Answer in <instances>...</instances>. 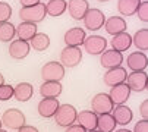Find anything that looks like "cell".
I'll use <instances>...</instances> for the list:
<instances>
[{
	"label": "cell",
	"instance_id": "1",
	"mask_svg": "<svg viewBox=\"0 0 148 132\" xmlns=\"http://www.w3.org/2000/svg\"><path fill=\"white\" fill-rule=\"evenodd\" d=\"M46 16H47V13H46V5L44 3H37L35 6L21 8V10H19V18L22 19V22L38 24V22L44 21Z\"/></svg>",
	"mask_w": 148,
	"mask_h": 132
},
{
	"label": "cell",
	"instance_id": "2",
	"mask_svg": "<svg viewBox=\"0 0 148 132\" xmlns=\"http://www.w3.org/2000/svg\"><path fill=\"white\" fill-rule=\"evenodd\" d=\"M76 115H78V112L72 104H60L53 118L59 126L68 128L76 122Z\"/></svg>",
	"mask_w": 148,
	"mask_h": 132
},
{
	"label": "cell",
	"instance_id": "3",
	"mask_svg": "<svg viewBox=\"0 0 148 132\" xmlns=\"http://www.w3.org/2000/svg\"><path fill=\"white\" fill-rule=\"evenodd\" d=\"M0 122H2L3 126H6L9 129L18 131L19 128H22L27 123V118L19 109H8L2 115V120Z\"/></svg>",
	"mask_w": 148,
	"mask_h": 132
},
{
	"label": "cell",
	"instance_id": "4",
	"mask_svg": "<svg viewBox=\"0 0 148 132\" xmlns=\"http://www.w3.org/2000/svg\"><path fill=\"white\" fill-rule=\"evenodd\" d=\"M41 78L43 81H57L60 82L65 78V68L60 65V62H47L41 68Z\"/></svg>",
	"mask_w": 148,
	"mask_h": 132
},
{
	"label": "cell",
	"instance_id": "5",
	"mask_svg": "<svg viewBox=\"0 0 148 132\" xmlns=\"http://www.w3.org/2000/svg\"><path fill=\"white\" fill-rule=\"evenodd\" d=\"M84 50L91 56H98L104 50H107V40L101 35H90L84 40Z\"/></svg>",
	"mask_w": 148,
	"mask_h": 132
},
{
	"label": "cell",
	"instance_id": "6",
	"mask_svg": "<svg viewBox=\"0 0 148 132\" xmlns=\"http://www.w3.org/2000/svg\"><path fill=\"white\" fill-rule=\"evenodd\" d=\"M113 107H114V104L112 103L109 94H106V93H98L91 100V109H92L91 112H94L97 116L112 113Z\"/></svg>",
	"mask_w": 148,
	"mask_h": 132
},
{
	"label": "cell",
	"instance_id": "7",
	"mask_svg": "<svg viewBox=\"0 0 148 132\" xmlns=\"http://www.w3.org/2000/svg\"><path fill=\"white\" fill-rule=\"evenodd\" d=\"M82 62V49L79 47H65L60 53V65L63 68H75Z\"/></svg>",
	"mask_w": 148,
	"mask_h": 132
},
{
	"label": "cell",
	"instance_id": "8",
	"mask_svg": "<svg viewBox=\"0 0 148 132\" xmlns=\"http://www.w3.org/2000/svg\"><path fill=\"white\" fill-rule=\"evenodd\" d=\"M84 25L90 31H98L100 28H103L104 22H106V15L100 10V9H88L85 16H84Z\"/></svg>",
	"mask_w": 148,
	"mask_h": 132
},
{
	"label": "cell",
	"instance_id": "9",
	"mask_svg": "<svg viewBox=\"0 0 148 132\" xmlns=\"http://www.w3.org/2000/svg\"><path fill=\"white\" fill-rule=\"evenodd\" d=\"M147 81L148 76L145 74V71H138V72H132L126 76V84H128L129 90L135 91V93H141L147 90Z\"/></svg>",
	"mask_w": 148,
	"mask_h": 132
},
{
	"label": "cell",
	"instance_id": "10",
	"mask_svg": "<svg viewBox=\"0 0 148 132\" xmlns=\"http://www.w3.org/2000/svg\"><path fill=\"white\" fill-rule=\"evenodd\" d=\"M109 97L112 100V103L114 106H120V104H125L126 101L129 100L131 97V90L126 82L123 84H119V85H114L112 87V90L109 93Z\"/></svg>",
	"mask_w": 148,
	"mask_h": 132
},
{
	"label": "cell",
	"instance_id": "11",
	"mask_svg": "<svg viewBox=\"0 0 148 132\" xmlns=\"http://www.w3.org/2000/svg\"><path fill=\"white\" fill-rule=\"evenodd\" d=\"M123 62V56L122 53L116 52V50H104L101 54H100V65L106 69H113V68H117L120 66Z\"/></svg>",
	"mask_w": 148,
	"mask_h": 132
},
{
	"label": "cell",
	"instance_id": "12",
	"mask_svg": "<svg viewBox=\"0 0 148 132\" xmlns=\"http://www.w3.org/2000/svg\"><path fill=\"white\" fill-rule=\"evenodd\" d=\"M88 9H90V3L87 0H69L66 6V10L69 12L71 18L75 21H82Z\"/></svg>",
	"mask_w": 148,
	"mask_h": 132
},
{
	"label": "cell",
	"instance_id": "13",
	"mask_svg": "<svg viewBox=\"0 0 148 132\" xmlns=\"http://www.w3.org/2000/svg\"><path fill=\"white\" fill-rule=\"evenodd\" d=\"M29 43L24 41V40H13L10 41V46H9V56L15 60H22L29 54Z\"/></svg>",
	"mask_w": 148,
	"mask_h": 132
},
{
	"label": "cell",
	"instance_id": "14",
	"mask_svg": "<svg viewBox=\"0 0 148 132\" xmlns=\"http://www.w3.org/2000/svg\"><path fill=\"white\" fill-rule=\"evenodd\" d=\"M126 76H128L126 69L122 68V66H117V68H113V69H107V72L103 76V81H104L106 85L114 87V85L123 84L126 81Z\"/></svg>",
	"mask_w": 148,
	"mask_h": 132
},
{
	"label": "cell",
	"instance_id": "15",
	"mask_svg": "<svg viewBox=\"0 0 148 132\" xmlns=\"http://www.w3.org/2000/svg\"><path fill=\"white\" fill-rule=\"evenodd\" d=\"M126 65L132 72H138V71H145L147 65H148V57L144 52H134L128 56L126 59Z\"/></svg>",
	"mask_w": 148,
	"mask_h": 132
},
{
	"label": "cell",
	"instance_id": "16",
	"mask_svg": "<svg viewBox=\"0 0 148 132\" xmlns=\"http://www.w3.org/2000/svg\"><path fill=\"white\" fill-rule=\"evenodd\" d=\"M85 31L79 27H75V28H71L65 32V37H63V41L68 47H79L82 46L84 40H85Z\"/></svg>",
	"mask_w": 148,
	"mask_h": 132
},
{
	"label": "cell",
	"instance_id": "17",
	"mask_svg": "<svg viewBox=\"0 0 148 132\" xmlns=\"http://www.w3.org/2000/svg\"><path fill=\"white\" fill-rule=\"evenodd\" d=\"M59 106L60 104H59V100L57 98H43V100L38 103V107H37L38 115L41 118H46V119L53 118L56 115V112H57Z\"/></svg>",
	"mask_w": 148,
	"mask_h": 132
},
{
	"label": "cell",
	"instance_id": "18",
	"mask_svg": "<svg viewBox=\"0 0 148 132\" xmlns=\"http://www.w3.org/2000/svg\"><path fill=\"white\" fill-rule=\"evenodd\" d=\"M112 116L114 119L116 123L125 126V125H129L132 122V118H134V113H132V110L128 107V106H125V104H120V106H114L113 110H112Z\"/></svg>",
	"mask_w": 148,
	"mask_h": 132
},
{
	"label": "cell",
	"instance_id": "19",
	"mask_svg": "<svg viewBox=\"0 0 148 132\" xmlns=\"http://www.w3.org/2000/svg\"><path fill=\"white\" fill-rule=\"evenodd\" d=\"M103 27L106 28V32H107V34L117 35L120 32H125L128 25H126V21L122 16H110L109 19H106Z\"/></svg>",
	"mask_w": 148,
	"mask_h": 132
},
{
	"label": "cell",
	"instance_id": "20",
	"mask_svg": "<svg viewBox=\"0 0 148 132\" xmlns=\"http://www.w3.org/2000/svg\"><path fill=\"white\" fill-rule=\"evenodd\" d=\"M63 87L57 81H46L40 87V94L43 98H57L62 94Z\"/></svg>",
	"mask_w": 148,
	"mask_h": 132
},
{
	"label": "cell",
	"instance_id": "21",
	"mask_svg": "<svg viewBox=\"0 0 148 132\" xmlns=\"http://www.w3.org/2000/svg\"><path fill=\"white\" fill-rule=\"evenodd\" d=\"M97 115L91 110H82L76 115V122L85 131H94L97 129Z\"/></svg>",
	"mask_w": 148,
	"mask_h": 132
},
{
	"label": "cell",
	"instance_id": "22",
	"mask_svg": "<svg viewBox=\"0 0 148 132\" xmlns=\"http://www.w3.org/2000/svg\"><path fill=\"white\" fill-rule=\"evenodd\" d=\"M110 44H112V49L116 50V52H119V53L126 52V50H129L131 46H132V35L128 34L126 31L125 32H120L117 35H113Z\"/></svg>",
	"mask_w": 148,
	"mask_h": 132
},
{
	"label": "cell",
	"instance_id": "23",
	"mask_svg": "<svg viewBox=\"0 0 148 132\" xmlns=\"http://www.w3.org/2000/svg\"><path fill=\"white\" fill-rule=\"evenodd\" d=\"M32 94H34V88L29 82H19L16 87H13V98H16L21 103L31 100Z\"/></svg>",
	"mask_w": 148,
	"mask_h": 132
},
{
	"label": "cell",
	"instance_id": "24",
	"mask_svg": "<svg viewBox=\"0 0 148 132\" xmlns=\"http://www.w3.org/2000/svg\"><path fill=\"white\" fill-rule=\"evenodd\" d=\"M37 34V24H31V22H21L16 27V35L19 40L29 41L34 35Z\"/></svg>",
	"mask_w": 148,
	"mask_h": 132
},
{
	"label": "cell",
	"instance_id": "25",
	"mask_svg": "<svg viewBox=\"0 0 148 132\" xmlns=\"http://www.w3.org/2000/svg\"><path fill=\"white\" fill-rule=\"evenodd\" d=\"M66 6H68L66 0H49L46 5V13L53 18L60 16L66 12Z\"/></svg>",
	"mask_w": 148,
	"mask_h": 132
},
{
	"label": "cell",
	"instance_id": "26",
	"mask_svg": "<svg viewBox=\"0 0 148 132\" xmlns=\"http://www.w3.org/2000/svg\"><path fill=\"white\" fill-rule=\"evenodd\" d=\"M141 0H119L117 2V12L123 16H132L136 13V9Z\"/></svg>",
	"mask_w": 148,
	"mask_h": 132
},
{
	"label": "cell",
	"instance_id": "27",
	"mask_svg": "<svg viewBox=\"0 0 148 132\" xmlns=\"http://www.w3.org/2000/svg\"><path fill=\"white\" fill-rule=\"evenodd\" d=\"M50 46V37L43 32H37L31 40H29V47H32L35 52H44Z\"/></svg>",
	"mask_w": 148,
	"mask_h": 132
},
{
	"label": "cell",
	"instance_id": "28",
	"mask_svg": "<svg viewBox=\"0 0 148 132\" xmlns=\"http://www.w3.org/2000/svg\"><path fill=\"white\" fill-rule=\"evenodd\" d=\"M116 122L110 113L107 115H100L97 118V131L100 132H114L116 129Z\"/></svg>",
	"mask_w": 148,
	"mask_h": 132
},
{
	"label": "cell",
	"instance_id": "29",
	"mask_svg": "<svg viewBox=\"0 0 148 132\" xmlns=\"http://www.w3.org/2000/svg\"><path fill=\"white\" fill-rule=\"evenodd\" d=\"M15 35H16V27L12 22H3V24H0V41L2 43L13 41Z\"/></svg>",
	"mask_w": 148,
	"mask_h": 132
},
{
	"label": "cell",
	"instance_id": "30",
	"mask_svg": "<svg viewBox=\"0 0 148 132\" xmlns=\"http://www.w3.org/2000/svg\"><path fill=\"white\" fill-rule=\"evenodd\" d=\"M132 44L141 52L147 50L148 49V30L147 28L138 30L135 32V35L132 37Z\"/></svg>",
	"mask_w": 148,
	"mask_h": 132
},
{
	"label": "cell",
	"instance_id": "31",
	"mask_svg": "<svg viewBox=\"0 0 148 132\" xmlns=\"http://www.w3.org/2000/svg\"><path fill=\"white\" fill-rule=\"evenodd\" d=\"M10 16H12V6L9 3L0 2V24L9 22Z\"/></svg>",
	"mask_w": 148,
	"mask_h": 132
},
{
	"label": "cell",
	"instance_id": "32",
	"mask_svg": "<svg viewBox=\"0 0 148 132\" xmlns=\"http://www.w3.org/2000/svg\"><path fill=\"white\" fill-rule=\"evenodd\" d=\"M13 97V87L3 84L0 85V101H8Z\"/></svg>",
	"mask_w": 148,
	"mask_h": 132
},
{
	"label": "cell",
	"instance_id": "33",
	"mask_svg": "<svg viewBox=\"0 0 148 132\" xmlns=\"http://www.w3.org/2000/svg\"><path fill=\"white\" fill-rule=\"evenodd\" d=\"M136 15H138L139 21L148 22V0L139 3V6H138V9H136Z\"/></svg>",
	"mask_w": 148,
	"mask_h": 132
},
{
	"label": "cell",
	"instance_id": "34",
	"mask_svg": "<svg viewBox=\"0 0 148 132\" xmlns=\"http://www.w3.org/2000/svg\"><path fill=\"white\" fill-rule=\"evenodd\" d=\"M132 132H148V120H139L136 125H135V128H134V131Z\"/></svg>",
	"mask_w": 148,
	"mask_h": 132
},
{
	"label": "cell",
	"instance_id": "35",
	"mask_svg": "<svg viewBox=\"0 0 148 132\" xmlns=\"http://www.w3.org/2000/svg\"><path fill=\"white\" fill-rule=\"evenodd\" d=\"M139 113L144 120H148V100H144L141 107H139Z\"/></svg>",
	"mask_w": 148,
	"mask_h": 132
},
{
	"label": "cell",
	"instance_id": "36",
	"mask_svg": "<svg viewBox=\"0 0 148 132\" xmlns=\"http://www.w3.org/2000/svg\"><path fill=\"white\" fill-rule=\"evenodd\" d=\"M65 132H87V131H85V129H84V128H82L81 125H75V123H73V125H71V126H68Z\"/></svg>",
	"mask_w": 148,
	"mask_h": 132
},
{
	"label": "cell",
	"instance_id": "37",
	"mask_svg": "<svg viewBox=\"0 0 148 132\" xmlns=\"http://www.w3.org/2000/svg\"><path fill=\"white\" fill-rule=\"evenodd\" d=\"M18 132H38V129L35 126H31V125H24L22 128H19Z\"/></svg>",
	"mask_w": 148,
	"mask_h": 132
},
{
	"label": "cell",
	"instance_id": "38",
	"mask_svg": "<svg viewBox=\"0 0 148 132\" xmlns=\"http://www.w3.org/2000/svg\"><path fill=\"white\" fill-rule=\"evenodd\" d=\"M22 8H28V6H35L37 3H40V0H19Z\"/></svg>",
	"mask_w": 148,
	"mask_h": 132
},
{
	"label": "cell",
	"instance_id": "39",
	"mask_svg": "<svg viewBox=\"0 0 148 132\" xmlns=\"http://www.w3.org/2000/svg\"><path fill=\"white\" fill-rule=\"evenodd\" d=\"M3 84H5V76L0 74V85H3Z\"/></svg>",
	"mask_w": 148,
	"mask_h": 132
},
{
	"label": "cell",
	"instance_id": "40",
	"mask_svg": "<svg viewBox=\"0 0 148 132\" xmlns=\"http://www.w3.org/2000/svg\"><path fill=\"white\" fill-rule=\"evenodd\" d=\"M116 132H132V131H129V129H125V128H122V129H117Z\"/></svg>",
	"mask_w": 148,
	"mask_h": 132
},
{
	"label": "cell",
	"instance_id": "41",
	"mask_svg": "<svg viewBox=\"0 0 148 132\" xmlns=\"http://www.w3.org/2000/svg\"><path fill=\"white\" fill-rule=\"evenodd\" d=\"M97 2H101V3H106V2H109V0H97Z\"/></svg>",
	"mask_w": 148,
	"mask_h": 132
},
{
	"label": "cell",
	"instance_id": "42",
	"mask_svg": "<svg viewBox=\"0 0 148 132\" xmlns=\"http://www.w3.org/2000/svg\"><path fill=\"white\" fill-rule=\"evenodd\" d=\"M87 132H100V131H97V129H94V131H87Z\"/></svg>",
	"mask_w": 148,
	"mask_h": 132
},
{
	"label": "cell",
	"instance_id": "43",
	"mask_svg": "<svg viewBox=\"0 0 148 132\" xmlns=\"http://www.w3.org/2000/svg\"><path fill=\"white\" fill-rule=\"evenodd\" d=\"M0 132H6V131H5V129H0Z\"/></svg>",
	"mask_w": 148,
	"mask_h": 132
},
{
	"label": "cell",
	"instance_id": "44",
	"mask_svg": "<svg viewBox=\"0 0 148 132\" xmlns=\"http://www.w3.org/2000/svg\"><path fill=\"white\" fill-rule=\"evenodd\" d=\"M0 129H2V122H0Z\"/></svg>",
	"mask_w": 148,
	"mask_h": 132
},
{
	"label": "cell",
	"instance_id": "45",
	"mask_svg": "<svg viewBox=\"0 0 148 132\" xmlns=\"http://www.w3.org/2000/svg\"><path fill=\"white\" fill-rule=\"evenodd\" d=\"M142 2H145V0H142Z\"/></svg>",
	"mask_w": 148,
	"mask_h": 132
}]
</instances>
